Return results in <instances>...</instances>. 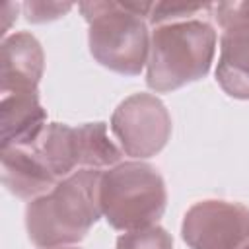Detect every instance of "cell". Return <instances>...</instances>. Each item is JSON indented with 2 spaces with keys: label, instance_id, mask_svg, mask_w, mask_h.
Segmentation results:
<instances>
[{
  "label": "cell",
  "instance_id": "obj_11",
  "mask_svg": "<svg viewBox=\"0 0 249 249\" xmlns=\"http://www.w3.org/2000/svg\"><path fill=\"white\" fill-rule=\"evenodd\" d=\"M2 183L18 198H37L49 193L58 179L27 146L2 148Z\"/></svg>",
  "mask_w": 249,
  "mask_h": 249
},
{
  "label": "cell",
  "instance_id": "obj_7",
  "mask_svg": "<svg viewBox=\"0 0 249 249\" xmlns=\"http://www.w3.org/2000/svg\"><path fill=\"white\" fill-rule=\"evenodd\" d=\"M191 249H243L249 243V208L228 200L193 204L181 226Z\"/></svg>",
  "mask_w": 249,
  "mask_h": 249
},
{
  "label": "cell",
  "instance_id": "obj_17",
  "mask_svg": "<svg viewBox=\"0 0 249 249\" xmlns=\"http://www.w3.org/2000/svg\"><path fill=\"white\" fill-rule=\"evenodd\" d=\"M243 249H249V243H247V245H245V247H243Z\"/></svg>",
  "mask_w": 249,
  "mask_h": 249
},
{
  "label": "cell",
  "instance_id": "obj_6",
  "mask_svg": "<svg viewBox=\"0 0 249 249\" xmlns=\"http://www.w3.org/2000/svg\"><path fill=\"white\" fill-rule=\"evenodd\" d=\"M111 130L126 156L150 158L167 144L171 117L156 95L134 93L115 109Z\"/></svg>",
  "mask_w": 249,
  "mask_h": 249
},
{
  "label": "cell",
  "instance_id": "obj_12",
  "mask_svg": "<svg viewBox=\"0 0 249 249\" xmlns=\"http://www.w3.org/2000/svg\"><path fill=\"white\" fill-rule=\"evenodd\" d=\"M117 249H173V239L161 226L154 224L119 235Z\"/></svg>",
  "mask_w": 249,
  "mask_h": 249
},
{
  "label": "cell",
  "instance_id": "obj_13",
  "mask_svg": "<svg viewBox=\"0 0 249 249\" xmlns=\"http://www.w3.org/2000/svg\"><path fill=\"white\" fill-rule=\"evenodd\" d=\"M212 4H183V2H154L148 21L154 25L173 23V21H185L195 19L193 16L210 12Z\"/></svg>",
  "mask_w": 249,
  "mask_h": 249
},
{
  "label": "cell",
  "instance_id": "obj_16",
  "mask_svg": "<svg viewBox=\"0 0 249 249\" xmlns=\"http://www.w3.org/2000/svg\"><path fill=\"white\" fill-rule=\"evenodd\" d=\"M47 249H80V247H72V245H58V247H47Z\"/></svg>",
  "mask_w": 249,
  "mask_h": 249
},
{
  "label": "cell",
  "instance_id": "obj_15",
  "mask_svg": "<svg viewBox=\"0 0 249 249\" xmlns=\"http://www.w3.org/2000/svg\"><path fill=\"white\" fill-rule=\"evenodd\" d=\"M18 4L14 2H0V35H6L12 21L16 19Z\"/></svg>",
  "mask_w": 249,
  "mask_h": 249
},
{
  "label": "cell",
  "instance_id": "obj_1",
  "mask_svg": "<svg viewBox=\"0 0 249 249\" xmlns=\"http://www.w3.org/2000/svg\"><path fill=\"white\" fill-rule=\"evenodd\" d=\"M97 169H78L25 208V228L37 247L70 245L88 235L101 216Z\"/></svg>",
  "mask_w": 249,
  "mask_h": 249
},
{
  "label": "cell",
  "instance_id": "obj_4",
  "mask_svg": "<svg viewBox=\"0 0 249 249\" xmlns=\"http://www.w3.org/2000/svg\"><path fill=\"white\" fill-rule=\"evenodd\" d=\"M167 202L163 177L144 161L117 163L101 173L99 206L105 220L121 231L154 226Z\"/></svg>",
  "mask_w": 249,
  "mask_h": 249
},
{
  "label": "cell",
  "instance_id": "obj_14",
  "mask_svg": "<svg viewBox=\"0 0 249 249\" xmlns=\"http://www.w3.org/2000/svg\"><path fill=\"white\" fill-rule=\"evenodd\" d=\"M25 16L29 21L33 23H43V21H51L56 19L64 14H68L72 10V4L68 2H45V0H31V2H23L21 4Z\"/></svg>",
  "mask_w": 249,
  "mask_h": 249
},
{
  "label": "cell",
  "instance_id": "obj_9",
  "mask_svg": "<svg viewBox=\"0 0 249 249\" xmlns=\"http://www.w3.org/2000/svg\"><path fill=\"white\" fill-rule=\"evenodd\" d=\"M43 49L25 31L2 39L0 47V93L37 91L43 76Z\"/></svg>",
  "mask_w": 249,
  "mask_h": 249
},
{
  "label": "cell",
  "instance_id": "obj_3",
  "mask_svg": "<svg viewBox=\"0 0 249 249\" xmlns=\"http://www.w3.org/2000/svg\"><path fill=\"white\" fill-rule=\"evenodd\" d=\"M216 31L202 19L156 25L150 35L146 84L154 91H171L202 78L212 64Z\"/></svg>",
  "mask_w": 249,
  "mask_h": 249
},
{
  "label": "cell",
  "instance_id": "obj_5",
  "mask_svg": "<svg viewBox=\"0 0 249 249\" xmlns=\"http://www.w3.org/2000/svg\"><path fill=\"white\" fill-rule=\"evenodd\" d=\"M27 148L43 160L58 181L72 175L80 165L84 169H97L115 165L121 160V150L109 140L105 123H86L80 126L51 123Z\"/></svg>",
  "mask_w": 249,
  "mask_h": 249
},
{
  "label": "cell",
  "instance_id": "obj_2",
  "mask_svg": "<svg viewBox=\"0 0 249 249\" xmlns=\"http://www.w3.org/2000/svg\"><path fill=\"white\" fill-rule=\"evenodd\" d=\"M152 6L154 2H82L78 8L89 23L91 56L113 72L140 74L150 54L146 19Z\"/></svg>",
  "mask_w": 249,
  "mask_h": 249
},
{
  "label": "cell",
  "instance_id": "obj_8",
  "mask_svg": "<svg viewBox=\"0 0 249 249\" xmlns=\"http://www.w3.org/2000/svg\"><path fill=\"white\" fill-rule=\"evenodd\" d=\"M212 10L224 29L216 80L228 95L249 99V2H222Z\"/></svg>",
  "mask_w": 249,
  "mask_h": 249
},
{
  "label": "cell",
  "instance_id": "obj_10",
  "mask_svg": "<svg viewBox=\"0 0 249 249\" xmlns=\"http://www.w3.org/2000/svg\"><path fill=\"white\" fill-rule=\"evenodd\" d=\"M47 126V113L37 91H16L0 95V138L2 148L31 146Z\"/></svg>",
  "mask_w": 249,
  "mask_h": 249
}]
</instances>
